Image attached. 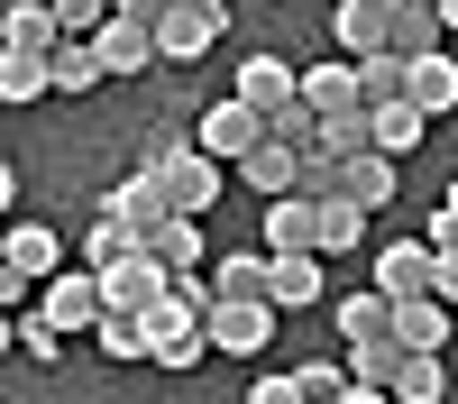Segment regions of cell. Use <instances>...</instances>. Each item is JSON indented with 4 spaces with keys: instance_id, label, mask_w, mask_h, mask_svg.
<instances>
[{
    "instance_id": "20",
    "label": "cell",
    "mask_w": 458,
    "mask_h": 404,
    "mask_svg": "<svg viewBox=\"0 0 458 404\" xmlns=\"http://www.w3.org/2000/svg\"><path fill=\"white\" fill-rule=\"evenodd\" d=\"M449 313H458V304L412 294V304H394V340H403V349H449Z\"/></svg>"
},
{
    "instance_id": "38",
    "label": "cell",
    "mask_w": 458,
    "mask_h": 404,
    "mask_svg": "<svg viewBox=\"0 0 458 404\" xmlns=\"http://www.w3.org/2000/svg\"><path fill=\"white\" fill-rule=\"evenodd\" d=\"M248 404H312V395H302V377H293V367H257Z\"/></svg>"
},
{
    "instance_id": "36",
    "label": "cell",
    "mask_w": 458,
    "mask_h": 404,
    "mask_svg": "<svg viewBox=\"0 0 458 404\" xmlns=\"http://www.w3.org/2000/svg\"><path fill=\"white\" fill-rule=\"evenodd\" d=\"M321 147H330V157H367V147H376V120H367V110H330V120H321Z\"/></svg>"
},
{
    "instance_id": "40",
    "label": "cell",
    "mask_w": 458,
    "mask_h": 404,
    "mask_svg": "<svg viewBox=\"0 0 458 404\" xmlns=\"http://www.w3.org/2000/svg\"><path fill=\"white\" fill-rule=\"evenodd\" d=\"M422 239H431V248H458V184H449V193L431 202V220H422Z\"/></svg>"
},
{
    "instance_id": "16",
    "label": "cell",
    "mask_w": 458,
    "mask_h": 404,
    "mask_svg": "<svg viewBox=\"0 0 458 404\" xmlns=\"http://www.w3.org/2000/svg\"><path fill=\"white\" fill-rule=\"evenodd\" d=\"M239 184H248L257 202H276V193H302V147H284V138H266L257 157L239 166Z\"/></svg>"
},
{
    "instance_id": "45",
    "label": "cell",
    "mask_w": 458,
    "mask_h": 404,
    "mask_svg": "<svg viewBox=\"0 0 458 404\" xmlns=\"http://www.w3.org/2000/svg\"><path fill=\"white\" fill-rule=\"evenodd\" d=\"M440 19H449V37H458V0H449V10H440Z\"/></svg>"
},
{
    "instance_id": "15",
    "label": "cell",
    "mask_w": 458,
    "mask_h": 404,
    "mask_svg": "<svg viewBox=\"0 0 458 404\" xmlns=\"http://www.w3.org/2000/svg\"><path fill=\"white\" fill-rule=\"evenodd\" d=\"M92 47H101V64H110V83H129V73L165 64V56H157V28H138V19H110V28L92 37Z\"/></svg>"
},
{
    "instance_id": "43",
    "label": "cell",
    "mask_w": 458,
    "mask_h": 404,
    "mask_svg": "<svg viewBox=\"0 0 458 404\" xmlns=\"http://www.w3.org/2000/svg\"><path fill=\"white\" fill-rule=\"evenodd\" d=\"M339 404H394L386 386H349V395H339Z\"/></svg>"
},
{
    "instance_id": "22",
    "label": "cell",
    "mask_w": 458,
    "mask_h": 404,
    "mask_svg": "<svg viewBox=\"0 0 458 404\" xmlns=\"http://www.w3.org/2000/svg\"><path fill=\"white\" fill-rule=\"evenodd\" d=\"M386 47H394V56H440V47H449V19H440V10H422V0H403Z\"/></svg>"
},
{
    "instance_id": "9",
    "label": "cell",
    "mask_w": 458,
    "mask_h": 404,
    "mask_svg": "<svg viewBox=\"0 0 458 404\" xmlns=\"http://www.w3.org/2000/svg\"><path fill=\"white\" fill-rule=\"evenodd\" d=\"M211 47H220V10L174 0V10L157 19V56H165V64H193V56H211Z\"/></svg>"
},
{
    "instance_id": "42",
    "label": "cell",
    "mask_w": 458,
    "mask_h": 404,
    "mask_svg": "<svg viewBox=\"0 0 458 404\" xmlns=\"http://www.w3.org/2000/svg\"><path fill=\"white\" fill-rule=\"evenodd\" d=\"M431 294H440V304H458V248H440V267H431Z\"/></svg>"
},
{
    "instance_id": "33",
    "label": "cell",
    "mask_w": 458,
    "mask_h": 404,
    "mask_svg": "<svg viewBox=\"0 0 458 404\" xmlns=\"http://www.w3.org/2000/svg\"><path fill=\"white\" fill-rule=\"evenodd\" d=\"M10 349L37 358V367H55V358H64V331H55L47 313H19V322H10Z\"/></svg>"
},
{
    "instance_id": "12",
    "label": "cell",
    "mask_w": 458,
    "mask_h": 404,
    "mask_svg": "<svg viewBox=\"0 0 458 404\" xmlns=\"http://www.w3.org/2000/svg\"><path fill=\"white\" fill-rule=\"evenodd\" d=\"M101 285H110V313H157L174 276H165V267H157V257H147V248H138V257H120V267H101Z\"/></svg>"
},
{
    "instance_id": "18",
    "label": "cell",
    "mask_w": 458,
    "mask_h": 404,
    "mask_svg": "<svg viewBox=\"0 0 458 404\" xmlns=\"http://www.w3.org/2000/svg\"><path fill=\"white\" fill-rule=\"evenodd\" d=\"M302 101H312L321 120H330V110H367V92H358V56H330V64H312V73H302Z\"/></svg>"
},
{
    "instance_id": "32",
    "label": "cell",
    "mask_w": 458,
    "mask_h": 404,
    "mask_svg": "<svg viewBox=\"0 0 458 404\" xmlns=\"http://www.w3.org/2000/svg\"><path fill=\"white\" fill-rule=\"evenodd\" d=\"M211 285H220V304H248V294H266V257H257V248L211 257Z\"/></svg>"
},
{
    "instance_id": "23",
    "label": "cell",
    "mask_w": 458,
    "mask_h": 404,
    "mask_svg": "<svg viewBox=\"0 0 458 404\" xmlns=\"http://www.w3.org/2000/svg\"><path fill=\"white\" fill-rule=\"evenodd\" d=\"M55 267H64V239L47 220H19L10 230V276H55Z\"/></svg>"
},
{
    "instance_id": "10",
    "label": "cell",
    "mask_w": 458,
    "mask_h": 404,
    "mask_svg": "<svg viewBox=\"0 0 458 404\" xmlns=\"http://www.w3.org/2000/svg\"><path fill=\"white\" fill-rule=\"evenodd\" d=\"M330 331H339V349H358V340H394V294H376V285L339 294V304H330Z\"/></svg>"
},
{
    "instance_id": "29",
    "label": "cell",
    "mask_w": 458,
    "mask_h": 404,
    "mask_svg": "<svg viewBox=\"0 0 458 404\" xmlns=\"http://www.w3.org/2000/svg\"><path fill=\"white\" fill-rule=\"evenodd\" d=\"M92 349H101V358H157V340H147V313H101Z\"/></svg>"
},
{
    "instance_id": "4",
    "label": "cell",
    "mask_w": 458,
    "mask_h": 404,
    "mask_svg": "<svg viewBox=\"0 0 458 404\" xmlns=\"http://www.w3.org/2000/svg\"><path fill=\"white\" fill-rule=\"evenodd\" d=\"M276 322H284V304H266V294H248V304H211V349L257 358V349H276Z\"/></svg>"
},
{
    "instance_id": "8",
    "label": "cell",
    "mask_w": 458,
    "mask_h": 404,
    "mask_svg": "<svg viewBox=\"0 0 458 404\" xmlns=\"http://www.w3.org/2000/svg\"><path fill=\"white\" fill-rule=\"evenodd\" d=\"M431 267H440L431 239H394V248H376V294L412 304V294H431Z\"/></svg>"
},
{
    "instance_id": "37",
    "label": "cell",
    "mask_w": 458,
    "mask_h": 404,
    "mask_svg": "<svg viewBox=\"0 0 458 404\" xmlns=\"http://www.w3.org/2000/svg\"><path fill=\"white\" fill-rule=\"evenodd\" d=\"M266 138H284V147H302V157H312V147H321V110L293 101V110H276V120H266Z\"/></svg>"
},
{
    "instance_id": "34",
    "label": "cell",
    "mask_w": 458,
    "mask_h": 404,
    "mask_svg": "<svg viewBox=\"0 0 458 404\" xmlns=\"http://www.w3.org/2000/svg\"><path fill=\"white\" fill-rule=\"evenodd\" d=\"M394 367H403V340H358V349H349V377H358V386H386V395H394Z\"/></svg>"
},
{
    "instance_id": "28",
    "label": "cell",
    "mask_w": 458,
    "mask_h": 404,
    "mask_svg": "<svg viewBox=\"0 0 458 404\" xmlns=\"http://www.w3.org/2000/svg\"><path fill=\"white\" fill-rule=\"evenodd\" d=\"M92 83H110L101 47H92V37H64V47H55V92H92Z\"/></svg>"
},
{
    "instance_id": "3",
    "label": "cell",
    "mask_w": 458,
    "mask_h": 404,
    "mask_svg": "<svg viewBox=\"0 0 458 404\" xmlns=\"http://www.w3.org/2000/svg\"><path fill=\"white\" fill-rule=\"evenodd\" d=\"M37 313H47L55 331H101V313H110V285H101V267H55L47 276V304H37Z\"/></svg>"
},
{
    "instance_id": "11",
    "label": "cell",
    "mask_w": 458,
    "mask_h": 404,
    "mask_svg": "<svg viewBox=\"0 0 458 404\" xmlns=\"http://www.w3.org/2000/svg\"><path fill=\"white\" fill-rule=\"evenodd\" d=\"M55 47H64L55 0H10V19H0V56H55Z\"/></svg>"
},
{
    "instance_id": "14",
    "label": "cell",
    "mask_w": 458,
    "mask_h": 404,
    "mask_svg": "<svg viewBox=\"0 0 458 404\" xmlns=\"http://www.w3.org/2000/svg\"><path fill=\"white\" fill-rule=\"evenodd\" d=\"M110 211H120V220H138V230L174 220V184H165V166H138L129 184H110Z\"/></svg>"
},
{
    "instance_id": "25",
    "label": "cell",
    "mask_w": 458,
    "mask_h": 404,
    "mask_svg": "<svg viewBox=\"0 0 458 404\" xmlns=\"http://www.w3.org/2000/svg\"><path fill=\"white\" fill-rule=\"evenodd\" d=\"M138 248H147V230H138V220H120V211L101 202V220H92L83 257H92V267H120V257H138Z\"/></svg>"
},
{
    "instance_id": "17",
    "label": "cell",
    "mask_w": 458,
    "mask_h": 404,
    "mask_svg": "<svg viewBox=\"0 0 458 404\" xmlns=\"http://www.w3.org/2000/svg\"><path fill=\"white\" fill-rule=\"evenodd\" d=\"M266 248H321V202L312 193H276V202H266Z\"/></svg>"
},
{
    "instance_id": "41",
    "label": "cell",
    "mask_w": 458,
    "mask_h": 404,
    "mask_svg": "<svg viewBox=\"0 0 458 404\" xmlns=\"http://www.w3.org/2000/svg\"><path fill=\"white\" fill-rule=\"evenodd\" d=\"M165 10H174V0H110V19H138V28H157Z\"/></svg>"
},
{
    "instance_id": "27",
    "label": "cell",
    "mask_w": 458,
    "mask_h": 404,
    "mask_svg": "<svg viewBox=\"0 0 458 404\" xmlns=\"http://www.w3.org/2000/svg\"><path fill=\"white\" fill-rule=\"evenodd\" d=\"M403 101H422L431 120H440V110L458 101V56H412V92Z\"/></svg>"
},
{
    "instance_id": "21",
    "label": "cell",
    "mask_w": 458,
    "mask_h": 404,
    "mask_svg": "<svg viewBox=\"0 0 458 404\" xmlns=\"http://www.w3.org/2000/svg\"><path fill=\"white\" fill-rule=\"evenodd\" d=\"M367 120H376V147H386V157H412V147L431 138V110L422 101H376Z\"/></svg>"
},
{
    "instance_id": "24",
    "label": "cell",
    "mask_w": 458,
    "mask_h": 404,
    "mask_svg": "<svg viewBox=\"0 0 458 404\" xmlns=\"http://www.w3.org/2000/svg\"><path fill=\"white\" fill-rule=\"evenodd\" d=\"M440 395H449L440 349H403V367H394V404H440Z\"/></svg>"
},
{
    "instance_id": "13",
    "label": "cell",
    "mask_w": 458,
    "mask_h": 404,
    "mask_svg": "<svg viewBox=\"0 0 458 404\" xmlns=\"http://www.w3.org/2000/svg\"><path fill=\"white\" fill-rule=\"evenodd\" d=\"M147 257H157L165 276H202V267H211V239H202L193 211H174V220H157V230H147Z\"/></svg>"
},
{
    "instance_id": "7",
    "label": "cell",
    "mask_w": 458,
    "mask_h": 404,
    "mask_svg": "<svg viewBox=\"0 0 458 404\" xmlns=\"http://www.w3.org/2000/svg\"><path fill=\"white\" fill-rule=\"evenodd\" d=\"M239 101L257 110V120H276V110L302 101V73H293L284 56H239Z\"/></svg>"
},
{
    "instance_id": "35",
    "label": "cell",
    "mask_w": 458,
    "mask_h": 404,
    "mask_svg": "<svg viewBox=\"0 0 458 404\" xmlns=\"http://www.w3.org/2000/svg\"><path fill=\"white\" fill-rule=\"evenodd\" d=\"M293 377H302V395H312V404H339V395L358 386V377H349V349H339V358H302Z\"/></svg>"
},
{
    "instance_id": "39",
    "label": "cell",
    "mask_w": 458,
    "mask_h": 404,
    "mask_svg": "<svg viewBox=\"0 0 458 404\" xmlns=\"http://www.w3.org/2000/svg\"><path fill=\"white\" fill-rule=\"evenodd\" d=\"M55 19H64V37H101L110 28V0H55Z\"/></svg>"
},
{
    "instance_id": "5",
    "label": "cell",
    "mask_w": 458,
    "mask_h": 404,
    "mask_svg": "<svg viewBox=\"0 0 458 404\" xmlns=\"http://www.w3.org/2000/svg\"><path fill=\"white\" fill-rule=\"evenodd\" d=\"M193 138L211 147V157H220V166H248V157H257V147H266V120H257V110H248L239 92H229V101H211V110H202V120H193Z\"/></svg>"
},
{
    "instance_id": "30",
    "label": "cell",
    "mask_w": 458,
    "mask_h": 404,
    "mask_svg": "<svg viewBox=\"0 0 458 404\" xmlns=\"http://www.w3.org/2000/svg\"><path fill=\"white\" fill-rule=\"evenodd\" d=\"M367 239V202H349V193H330L321 202V257H349Z\"/></svg>"
},
{
    "instance_id": "2",
    "label": "cell",
    "mask_w": 458,
    "mask_h": 404,
    "mask_svg": "<svg viewBox=\"0 0 458 404\" xmlns=\"http://www.w3.org/2000/svg\"><path fill=\"white\" fill-rule=\"evenodd\" d=\"M321 294H330V257L321 248H266V304H284V313H312L321 304Z\"/></svg>"
},
{
    "instance_id": "44",
    "label": "cell",
    "mask_w": 458,
    "mask_h": 404,
    "mask_svg": "<svg viewBox=\"0 0 458 404\" xmlns=\"http://www.w3.org/2000/svg\"><path fill=\"white\" fill-rule=\"evenodd\" d=\"M193 10H220V19H229V0H193Z\"/></svg>"
},
{
    "instance_id": "1",
    "label": "cell",
    "mask_w": 458,
    "mask_h": 404,
    "mask_svg": "<svg viewBox=\"0 0 458 404\" xmlns=\"http://www.w3.org/2000/svg\"><path fill=\"white\" fill-rule=\"evenodd\" d=\"M147 166H165V184H174V211H193V220H202V211L220 202V175H229V166L211 157L202 138H174V147H157Z\"/></svg>"
},
{
    "instance_id": "6",
    "label": "cell",
    "mask_w": 458,
    "mask_h": 404,
    "mask_svg": "<svg viewBox=\"0 0 458 404\" xmlns=\"http://www.w3.org/2000/svg\"><path fill=\"white\" fill-rule=\"evenodd\" d=\"M394 10H403V0H339V10H330V47L339 56H386Z\"/></svg>"
},
{
    "instance_id": "46",
    "label": "cell",
    "mask_w": 458,
    "mask_h": 404,
    "mask_svg": "<svg viewBox=\"0 0 458 404\" xmlns=\"http://www.w3.org/2000/svg\"><path fill=\"white\" fill-rule=\"evenodd\" d=\"M422 10H449V0H422Z\"/></svg>"
},
{
    "instance_id": "31",
    "label": "cell",
    "mask_w": 458,
    "mask_h": 404,
    "mask_svg": "<svg viewBox=\"0 0 458 404\" xmlns=\"http://www.w3.org/2000/svg\"><path fill=\"white\" fill-rule=\"evenodd\" d=\"M55 92V56H0V101H37Z\"/></svg>"
},
{
    "instance_id": "26",
    "label": "cell",
    "mask_w": 458,
    "mask_h": 404,
    "mask_svg": "<svg viewBox=\"0 0 458 404\" xmlns=\"http://www.w3.org/2000/svg\"><path fill=\"white\" fill-rule=\"evenodd\" d=\"M358 92H367V110L376 101H403L412 92V56H394V47L386 56H358Z\"/></svg>"
},
{
    "instance_id": "19",
    "label": "cell",
    "mask_w": 458,
    "mask_h": 404,
    "mask_svg": "<svg viewBox=\"0 0 458 404\" xmlns=\"http://www.w3.org/2000/svg\"><path fill=\"white\" fill-rule=\"evenodd\" d=\"M394 184H403V157H386V147H367V157H349V175H339V193L349 202H394Z\"/></svg>"
}]
</instances>
